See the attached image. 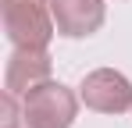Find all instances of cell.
I'll list each match as a JSON object with an SVG mask.
<instances>
[{
  "instance_id": "1",
  "label": "cell",
  "mask_w": 132,
  "mask_h": 128,
  "mask_svg": "<svg viewBox=\"0 0 132 128\" xmlns=\"http://www.w3.org/2000/svg\"><path fill=\"white\" fill-rule=\"evenodd\" d=\"M4 14V32L11 46H29V50H46L57 36L50 0H0Z\"/></svg>"
},
{
  "instance_id": "2",
  "label": "cell",
  "mask_w": 132,
  "mask_h": 128,
  "mask_svg": "<svg viewBox=\"0 0 132 128\" xmlns=\"http://www.w3.org/2000/svg\"><path fill=\"white\" fill-rule=\"evenodd\" d=\"M79 103H82V96L75 89L50 78L22 96L25 128H71L79 117Z\"/></svg>"
},
{
  "instance_id": "3",
  "label": "cell",
  "mask_w": 132,
  "mask_h": 128,
  "mask_svg": "<svg viewBox=\"0 0 132 128\" xmlns=\"http://www.w3.org/2000/svg\"><path fill=\"white\" fill-rule=\"evenodd\" d=\"M79 96L96 114H129L132 110V82L114 68H96L79 82Z\"/></svg>"
},
{
  "instance_id": "4",
  "label": "cell",
  "mask_w": 132,
  "mask_h": 128,
  "mask_svg": "<svg viewBox=\"0 0 132 128\" xmlns=\"http://www.w3.org/2000/svg\"><path fill=\"white\" fill-rule=\"evenodd\" d=\"M50 11H54L57 36L64 39H89L107 21L104 0H50Z\"/></svg>"
},
{
  "instance_id": "5",
  "label": "cell",
  "mask_w": 132,
  "mask_h": 128,
  "mask_svg": "<svg viewBox=\"0 0 132 128\" xmlns=\"http://www.w3.org/2000/svg\"><path fill=\"white\" fill-rule=\"evenodd\" d=\"M54 78V61H50V50H29V46H14L11 57L4 64V89L25 96L29 89L43 85Z\"/></svg>"
},
{
  "instance_id": "6",
  "label": "cell",
  "mask_w": 132,
  "mask_h": 128,
  "mask_svg": "<svg viewBox=\"0 0 132 128\" xmlns=\"http://www.w3.org/2000/svg\"><path fill=\"white\" fill-rule=\"evenodd\" d=\"M18 121H25V110L18 107V93H4V128H18Z\"/></svg>"
}]
</instances>
